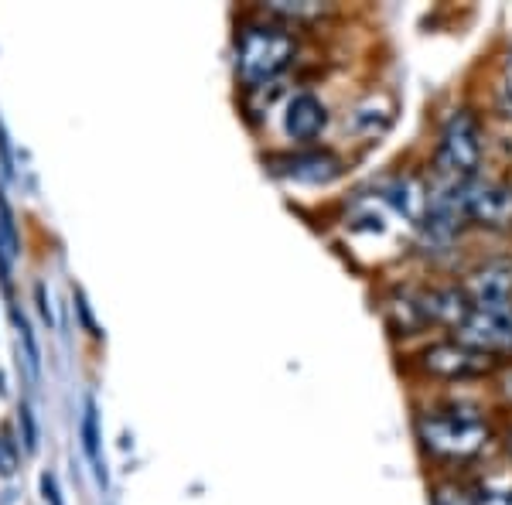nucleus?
Segmentation results:
<instances>
[{
    "label": "nucleus",
    "mask_w": 512,
    "mask_h": 505,
    "mask_svg": "<svg viewBox=\"0 0 512 505\" xmlns=\"http://www.w3.org/2000/svg\"><path fill=\"white\" fill-rule=\"evenodd\" d=\"M294 59V38L270 24H253L239 38V76L250 86L277 79Z\"/></svg>",
    "instance_id": "1"
},
{
    "label": "nucleus",
    "mask_w": 512,
    "mask_h": 505,
    "mask_svg": "<svg viewBox=\"0 0 512 505\" xmlns=\"http://www.w3.org/2000/svg\"><path fill=\"white\" fill-rule=\"evenodd\" d=\"M478 161H482V137H478V123L468 110L451 113L444 123L441 147H437V175L451 185H465L472 181Z\"/></svg>",
    "instance_id": "2"
},
{
    "label": "nucleus",
    "mask_w": 512,
    "mask_h": 505,
    "mask_svg": "<svg viewBox=\"0 0 512 505\" xmlns=\"http://www.w3.org/2000/svg\"><path fill=\"white\" fill-rule=\"evenodd\" d=\"M420 437L437 454H451V458H468L489 437L485 420L472 410H444L431 413L420 420Z\"/></svg>",
    "instance_id": "3"
},
{
    "label": "nucleus",
    "mask_w": 512,
    "mask_h": 505,
    "mask_svg": "<svg viewBox=\"0 0 512 505\" xmlns=\"http://www.w3.org/2000/svg\"><path fill=\"white\" fill-rule=\"evenodd\" d=\"M461 342L478 352L512 349V304H475L458 328Z\"/></svg>",
    "instance_id": "4"
},
{
    "label": "nucleus",
    "mask_w": 512,
    "mask_h": 505,
    "mask_svg": "<svg viewBox=\"0 0 512 505\" xmlns=\"http://www.w3.org/2000/svg\"><path fill=\"white\" fill-rule=\"evenodd\" d=\"M465 215L482 226H509L512 222V188L502 181H465L461 185Z\"/></svg>",
    "instance_id": "5"
},
{
    "label": "nucleus",
    "mask_w": 512,
    "mask_h": 505,
    "mask_svg": "<svg viewBox=\"0 0 512 505\" xmlns=\"http://www.w3.org/2000/svg\"><path fill=\"white\" fill-rule=\"evenodd\" d=\"M424 366L437 372V376H448V379H468V376H482L489 372V355L472 349L465 342H441L431 345L424 352Z\"/></svg>",
    "instance_id": "6"
},
{
    "label": "nucleus",
    "mask_w": 512,
    "mask_h": 505,
    "mask_svg": "<svg viewBox=\"0 0 512 505\" xmlns=\"http://www.w3.org/2000/svg\"><path fill=\"white\" fill-rule=\"evenodd\" d=\"M274 175L301 181V185H328L342 175V161L328 151H304V154H284L274 157Z\"/></svg>",
    "instance_id": "7"
},
{
    "label": "nucleus",
    "mask_w": 512,
    "mask_h": 505,
    "mask_svg": "<svg viewBox=\"0 0 512 505\" xmlns=\"http://www.w3.org/2000/svg\"><path fill=\"white\" fill-rule=\"evenodd\" d=\"M472 294L461 291V287H441V291L420 294L417 297V311L424 321H441V325H458L472 314Z\"/></svg>",
    "instance_id": "8"
},
{
    "label": "nucleus",
    "mask_w": 512,
    "mask_h": 505,
    "mask_svg": "<svg viewBox=\"0 0 512 505\" xmlns=\"http://www.w3.org/2000/svg\"><path fill=\"white\" fill-rule=\"evenodd\" d=\"M328 113L321 106L318 96L311 93H297L291 103H287V113H284V130L291 134L294 140H315L325 127Z\"/></svg>",
    "instance_id": "9"
},
{
    "label": "nucleus",
    "mask_w": 512,
    "mask_h": 505,
    "mask_svg": "<svg viewBox=\"0 0 512 505\" xmlns=\"http://www.w3.org/2000/svg\"><path fill=\"white\" fill-rule=\"evenodd\" d=\"M383 198L393 205L396 212L403 215V219H410V222H424V212H427V195H424V188H420L414 178H396V181H390V185L383 188Z\"/></svg>",
    "instance_id": "10"
},
{
    "label": "nucleus",
    "mask_w": 512,
    "mask_h": 505,
    "mask_svg": "<svg viewBox=\"0 0 512 505\" xmlns=\"http://www.w3.org/2000/svg\"><path fill=\"white\" fill-rule=\"evenodd\" d=\"M390 103H383V99H369V103H362L359 110L352 113V127L359 130V134H379V130L390 127Z\"/></svg>",
    "instance_id": "11"
},
{
    "label": "nucleus",
    "mask_w": 512,
    "mask_h": 505,
    "mask_svg": "<svg viewBox=\"0 0 512 505\" xmlns=\"http://www.w3.org/2000/svg\"><path fill=\"white\" fill-rule=\"evenodd\" d=\"M82 447H86L89 465L96 468V478L106 485V465H103V454H99V417L93 403H86V417H82Z\"/></svg>",
    "instance_id": "12"
},
{
    "label": "nucleus",
    "mask_w": 512,
    "mask_h": 505,
    "mask_svg": "<svg viewBox=\"0 0 512 505\" xmlns=\"http://www.w3.org/2000/svg\"><path fill=\"white\" fill-rule=\"evenodd\" d=\"M267 7L274 14H291V18H311V14L321 11V4H315V0H297V4H291V0H274Z\"/></svg>",
    "instance_id": "13"
},
{
    "label": "nucleus",
    "mask_w": 512,
    "mask_h": 505,
    "mask_svg": "<svg viewBox=\"0 0 512 505\" xmlns=\"http://www.w3.org/2000/svg\"><path fill=\"white\" fill-rule=\"evenodd\" d=\"M434 505H475V499H468L461 488H437Z\"/></svg>",
    "instance_id": "14"
},
{
    "label": "nucleus",
    "mask_w": 512,
    "mask_h": 505,
    "mask_svg": "<svg viewBox=\"0 0 512 505\" xmlns=\"http://www.w3.org/2000/svg\"><path fill=\"white\" fill-rule=\"evenodd\" d=\"M14 471H18V451L11 441H0V475H14Z\"/></svg>",
    "instance_id": "15"
},
{
    "label": "nucleus",
    "mask_w": 512,
    "mask_h": 505,
    "mask_svg": "<svg viewBox=\"0 0 512 505\" xmlns=\"http://www.w3.org/2000/svg\"><path fill=\"white\" fill-rule=\"evenodd\" d=\"M21 424H24V447L35 451L38 447V430H35V417H31L28 407H21Z\"/></svg>",
    "instance_id": "16"
},
{
    "label": "nucleus",
    "mask_w": 512,
    "mask_h": 505,
    "mask_svg": "<svg viewBox=\"0 0 512 505\" xmlns=\"http://www.w3.org/2000/svg\"><path fill=\"white\" fill-rule=\"evenodd\" d=\"M41 495H45V502L48 505H62V495H59V485H55V478L48 475H41Z\"/></svg>",
    "instance_id": "17"
},
{
    "label": "nucleus",
    "mask_w": 512,
    "mask_h": 505,
    "mask_svg": "<svg viewBox=\"0 0 512 505\" xmlns=\"http://www.w3.org/2000/svg\"><path fill=\"white\" fill-rule=\"evenodd\" d=\"M475 505H512V492H482L475 495Z\"/></svg>",
    "instance_id": "18"
},
{
    "label": "nucleus",
    "mask_w": 512,
    "mask_h": 505,
    "mask_svg": "<svg viewBox=\"0 0 512 505\" xmlns=\"http://www.w3.org/2000/svg\"><path fill=\"white\" fill-rule=\"evenodd\" d=\"M38 301H41V314H45V321H52V308H48V301H45V284H38Z\"/></svg>",
    "instance_id": "19"
},
{
    "label": "nucleus",
    "mask_w": 512,
    "mask_h": 505,
    "mask_svg": "<svg viewBox=\"0 0 512 505\" xmlns=\"http://www.w3.org/2000/svg\"><path fill=\"white\" fill-rule=\"evenodd\" d=\"M502 393L512 400V372H506V379H502Z\"/></svg>",
    "instance_id": "20"
},
{
    "label": "nucleus",
    "mask_w": 512,
    "mask_h": 505,
    "mask_svg": "<svg viewBox=\"0 0 512 505\" xmlns=\"http://www.w3.org/2000/svg\"><path fill=\"white\" fill-rule=\"evenodd\" d=\"M509 451H512V437H509Z\"/></svg>",
    "instance_id": "21"
}]
</instances>
